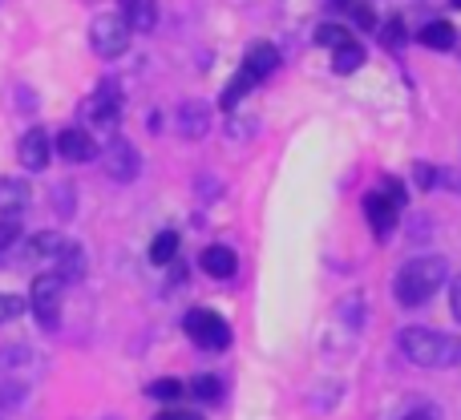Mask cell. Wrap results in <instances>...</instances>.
<instances>
[{
  "instance_id": "836d02e7",
  "label": "cell",
  "mask_w": 461,
  "mask_h": 420,
  "mask_svg": "<svg viewBox=\"0 0 461 420\" xmlns=\"http://www.w3.org/2000/svg\"><path fill=\"white\" fill-rule=\"evenodd\" d=\"M454 8H461V0H454Z\"/></svg>"
},
{
  "instance_id": "5bb4252c",
  "label": "cell",
  "mask_w": 461,
  "mask_h": 420,
  "mask_svg": "<svg viewBox=\"0 0 461 420\" xmlns=\"http://www.w3.org/2000/svg\"><path fill=\"white\" fill-rule=\"evenodd\" d=\"M199 267L207 271L211 279H230L235 275V267H239V259H235V251H230V246H207V251L199 255Z\"/></svg>"
},
{
  "instance_id": "d4e9b609",
  "label": "cell",
  "mask_w": 461,
  "mask_h": 420,
  "mask_svg": "<svg viewBox=\"0 0 461 420\" xmlns=\"http://www.w3.org/2000/svg\"><path fill=\"white\" fill-rule=\"evenodd\" d=\"M32 360V348H21V344H8V348H0V372H8V368H21Z\"/></svg>"
},
{
  "instance_id": "484cf974",
  "label": "cell",
  "mask_w": 461,
  "mask_h": 420,
  "mask_svg": "<svg viewBox=\"0 0 461 420\" xmlns=\"http://www.w3.org/2000/svg\"><path fill=\"white\" fill-rule=\"evenodd\" d=\"M316 40H320L324 49H340L344 40H352V37H348V29H344V24H320V29H316Z\"/></svg>"
},
{
  "instance_id": "9c48e42d",
  "label": "cell",
  "mask_w": 461,
  "mask_h": 420,
  "mask_svg": "<svg viewBox=\"0 0 461 420\" xmlns=\"http://www.w3.org/2000/svg\"><path fill=\"white\" fill-rule=\"evenodd\" d=\"M32 202V191L24 178H0V214L5 219H21Z\"/></svg>"
},
{
  "instance_id": "4316f807",
  "label": "cell",
  "mask_w": 461,
  "mask_h": 420,
  "mask_svg": "<svg viewBox=\"0 0 461 420\" xmlns=\"http://www.w3.org/2000/svg\"><path fill=\"white\" fill-rule=\"evenodd\" d=\"M16 238H21V219H5L0 214V251H8Z\"/></svg>"
},
{
  "instance_id": "f546056e",
  "label": "cell",
  "mask_w": 461,
  "mask_h": 420,
  "mask_svg": "<svg viewBox=\"0 0 461 420\" xmlns=\"http://www.w3.org/2000/svg\"><path fill=\"white\" fill-rule=\"evenodd\" d=\"M449 311H454V319H461V275L454 279V287H449Z\"/></svg>"
},
{
  "instance_id": "277c9868",
  "label": "cell",
  "mask_w": 461,
  "mask_h": 420,
  "mask_svg": "<svg viewBox=\"0 0 461 420\" xmlns=\"http://www.w3.org/2000/svg\"><path fill=\"white\" fill-rule=\"evenodd\" d=\"M89 45H94L97 57L113 61V57H122L130 49V24L122 21V16H113V13L94 16V24H89Z\"/></svg>"
},
{
  "instance_id": "603a6c76",
  "label": "cell",
  "mask_w": 461,
  "mask_h": 420,
  "mask_svg": "<svg viewBox=\"0 0 461 420\" xmlns=\"http://www.w3.org/2000/svg\"><path fill=\"white\" fill-rule=\"evenodd\" d=\"M29 400V389L21 380H0V408H21Z\"/></svg>"
},
{
  "instance_id": "ac0fdd59",
  "label": "cell",
  "mask_w": 461,
  "mask_h": 420,
  "mask_svg": "<svg viewBox=\"0 0 461 420\" xmlns=\"http://www.w3.org/2000/svg\"><path fill=\"white\" fill-rule=\"evenodd\" d=\"M360 65H365V49H360L357 40H344L340 49H332V69L336 73H357Z\"/></svg>"
},
{
  "instance_id": "d6a6232c",
  "label": "cell",
  "mask_w": 461,
  "mask_h": 420,
  "mask_svg": "<svg viewBox=\"0 0 461 420\" xmlns=\"http://www.w3.org/2000/svg\"><path fill=\"white\" fill-rule=\"evenodd\" d=\"M405 420H438V416H433V413H409Z\"/></svg>"
},
{
  "instance_id": "cb8c5ba5",
  "label": "cell",
  "mask_w": 461,
  "mask_h": 420,
  "mask_svg": "<svg viewBox=\"0 0 461 420\" xmlns=\"http://www.w3.org/2000/svg\"><path fill=\"white\" fill-rule=\"evenodd\" d=\"M24 308H29V299H24V295L0 291V324H8V319H21Z\"/></svg>"
},
{
  "instance_id": "5b68a950",
  "label": "cell",
  "mask_w": 461,
  "mask_h": 420,
  "mask_svg": "<svg viewBox=\"0 0 461 420\" xmlns=\"http://www.w3.org/2000/svg\"><path fill=\"white\" fill-rule=\"evenodd\" d=\"M61 291H65V283L53 275V271H45V275L32 279L29 308H32V316H37L41 327H57V319H61Z\"/></svg>"
},
{
  "instance_id": "3957f363",
  "label": "cell",
  "mask_w": 461,
  "mask_h": 420,
  "mask_svg": "<svg viewBox=\"0 0 461 420\" xmlns=\"http://www.w3.org/2000/svg\"><path fill=\"white\" fill-rule=\"evenodd\" d=\"M183 327H186V335H191V340L199 344V348H207V352H223L227 344H230V327H227V319L219 316V311H211V308H194V311H186Z\"/></svg>"
},
{
  "instance_id": "30bf717a",
  "label": "cell",
  "mask_w": 461,
  "mask_h": 420,
  "mask_svg": "<svg viewBox=\"0 0 461 420\" xmlns=\"http://www.w3.org/2000/svg\"><path fill=\"white\" fill-rule=\"evenodd\" d=\"M53 263H57L53 275L61 279V283H77V279H86V251H81L77 243H61V246H57Z\"/></svg>"
},
{
  "instance_id": "7c38bea8",
  "label": "cell",
  "mask_w": 461,
  "mask_h": 420,
  "mask_svg": "<svg viewBox=\"0 0 461 420\" xmlns=\"http://www.w3.org/2000/svg\"><path fill=\"white\" fill-rule=\"evenodd\" d=\"M365 219L373 222L376 238H389L393 230H397V207H393L384 194H368L365 199Z\"/></svg>"
},
{
  "instance_id": "44dd1931",
  "label": "cell",
  "mask_w": 461,
  "mask_h": 420,
  "mask_svg": "<svg viewBox=\"0 0 461 420\" xmlns=\"http://www.w3.org/2000/svg\"><path fill=\"white\" fill-rule=\"evenodd\" d=\"M186 392V384L183 380H175V376H167V380H154L150 389H146V397H154V400H162V405H175L178 397Z\"/></svg>"
},
{
  "instance_id": "7a4b0ae2",
  "label": "cell",
  "mask_w": 461,
  "mask_h": 420,
  "mask_svg": "<svg viewBox=\"0 0 461 420\" xmlns=\"http://www.w3.org/2000/svg\"><path fill=\"white\" fill-rule=\"evenodd\" d=\"M397 344L417 368H454V364H461V340L457 335L433 332V327H405Z\"/></svg>"
},
{
  "instance_id": "4dcf8cb0",
  "label": "cell",
  "mask_w": 461,
  "mask_h": 420,
  "mask_svg": "<svg viewBox=\"0 0 461 420\" xmlns=\"http://www.w3.org/2000/svg\"><path fill=\"white\" fill-rule=\"evenodd\" d=\"M357 24H360V29H373L376 13H373V8H365V4H357Z\"/></svg>"
},
{
  "instance_id": "8fae6325",
  "label": "cell",
  "mask_w": 461,
  "mask_h": 420,
  "mask_svg": "<svg viewBox=\"0 0 461 420\" xmlns=\"http://www.w3.org/2000/svg\"><path fill=\"white\" fill-rule=\"evenodd\" d=\"M53 146H57V154H61V158H69V162H89L97 154L94 134H86V130H61Z\"/></svg>"
},
{
  "instance_id": "8992f818",
  "label": "cell",
  "mask_w": 461,
  "mask_h": 420,
  "mask_svg": "<svg viewBox=\"0 0 461 420\" xmlns=\"http://www.w3.org/2000/svg\"><path fill=\"white\" fill-rule=\"evenodd\" d=\"M86 118L94 121V126L102 130H113L122 118V89L113 85V81H102V85L94 89V97L86 102Z\"/></svg>"
},
{
  "instance_id": "d6986e66",
  "label": "cell",
  "mask_w": 461,
  "mask_h": 420,
  "mask_svg": "<svg viewBox=\"0 0 461 420\" xmlns=\"http://www.w3.org/2000/svg\"><path fill=\"white\" fill-rule=\"evenodd\" d=\"M175 255H178V230H158V238L150 243V263L167 267V263H175Z\"/></svg>"
},
{
  "instance_id": "f1b7e54d",
  "label": "cell",
  "mask_w": 461,
  "mask_h": 420,
  "mask_svg": "<svg viewBox=\"0 0 461 420\" xmlns=\"http://www.w3.org/2000/svg\"><path fill=\"white\" fill-rule=\"evenodd\" d=\"M384 45H389V49H401V45H405V24H401V21H389V24H384Z\"/></svg>"
},
{
  "instance_id": "83f0119b",
  "label": "cell",
  "mask_w": 461,
  "mask_h": 420,
  "mask_svg": "<svg viewBox=\"0 0 461 420\" xmlns=\"http://www.w3.org/2000/svg\"><path fill=\"white\" fill-rule=\"evenodd\" d=\"M441 183V174L438 170L429 166V162H417V186H421V191H433V186Z\"/></svg>"
},
{
  "instance_id": "9a60e30c",
  "label": "cell",
  "mask_w": 461,
  "mask_h": 420,
  "mask_svg": "<svg viewBox=\"0 0 461 420\" xmlns=\"http://www.w3.org/2000/svg\"><path fill=\"white\" fill-rule=\"evenodd\" d=\"M279 69V49L276 45H251L247 49V61H243V73H251L255 81L271 77Z\"/></svg>"
},
{
  "instance_id": "6da1fadb",
  "label": "cell",
  "mask_w": 461,
  "mask_h": 420,
  "mask_svg": "<svg viewBox=\"0 0 461 420\" xmlns=\"http://www.w3.org/2000/svg\"><path fill=\"white\" fill-rule=\"evenodd\" d=\"M449 275V263L441 255H421V259L405 263L393 279V295H397L401 308H421L429 303V295H438V287L446 283Z\"/></svg>"
},
{
  "instance_id": "2e32d148",
  "label": "cell",
  "mask_w": 461,
  "mask_h": 420,
  "mask_svg": "<svg viewBox=\"0 0 461 420\" xmlns=\"http://www.w3.org/2000/svg\"><path fill=\"white\" fill-rule=\"evenodd\" d=\"M211 126V113L203 102H183V110H178V134L183 138H203Z\"/></svg>"
},
{
  "instance_id": "52a82bcc",
  "label": "cell",
  "mask_w": 461,
  "mask_h": 420,
  "mask_svg": "<svg viewBox=\"0 0 461 420\" xmlns=\"http://www.w3.org/2000/svg\"><path fill=\"white\" fill-rule=\"evenodd\" d=\"M138 170H142V158H138V150L126 142V138H113L110 150H105V174H110L113 183H134Z\"/></svg>"
},
{
  "instance_id": "7402d4cb",
  "label": "cell",
  "mask_w": 461,
  "mask_h": 420,
  "mask_svg": "<svg viewBox=\"0 0 461 420\" xmlns=\"http://www.w3.org/2000/svg\"><path fill=\"white\" fill-rule=\"evenodd\" d=\"M191 392L199 400H207V405H215L219 397H223V384H219V376H194L191 380Z\"/></svg>"
},
{
  "instance_id": "ffe728a7",
  "label": "cell",
  "mask_w": 461,
  "mask_h": 420,
  "mask_svg": "<svg viewBox=\"0 0 461 420\" xmlns=\"http://www.w3.org/2000/svg\"><path fill=\"white\" fill-rule=\"evenodd\" d=\"M251 85H255V77H251V73H243V69H239L235 77H230V85L223 89V97H219V102H223V110H235V105L243 102L247 94H251Z\"/></svg>"
},
{
  "instance_id": "e0dca14e",
  "label": "cell",
  "mask_w": 461,
  "mask_h": 420,
  "mask_svg": "<svg viewBox=\"0 0 461 420\" xmlns=\"http://www.w3.org/2000/svg\"><path fill=\"white\" fill-rule=\"evenodd\" d=\"M454 40H457V32H454V24H449V21H433V24H425V29H421V45L425 49L446 53V49H454Z\"/></svg>"
},
{
  "instance_id": "ba28073f",
  "label": "cell",
  "mask_w": 461,
  "mask_h": 420,
  "mask_svg": "<svg viewBox=\"0 0 461 420\" xmlns=\"http://www.w3.org/2000/svg\"><path fill=\"white\" fill-rule=\"evenodd\" d=\"M49 150H53V146H49V130L32 126L29 134L21 138V146H16V158H21L24 170H32V174H37V170L49 166Z\"/></svg>"
},
{
  "instance_id": "1f68e13d",
  "label": "cell",
  "mask_w": 461,
  "mask_h": 420,
  "mask_svg": "<svg viewBox=\"0 0 461 420\" xmlns=\"http://www.w3.org/2000/svg\"><path fill=\"white\" fill-rule=\"evenodd\" d=\"M154 420H199V416H191V413H162V416H154Z\"/></svg>"
},
{
  "instance_id": "4fadbf2b",
  "label": "cell",
  "mask_w": 461,
  "mask_h": 420,
  "mask_svg": "<svg viewBox=\"0 0 461 420\" xmlns=\"http://www.w3.org/2000/svg\"><path fill=\"white\" fill-rule=\"evenodd\" d=\"M118 4L130 32H150L158 24V0H118Z\"/></svg>"
}]
</instances>
